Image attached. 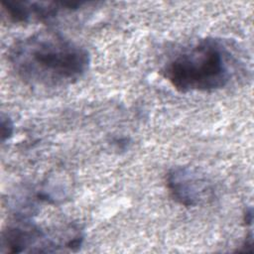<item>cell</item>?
<instances>
[{
    "label": "cell",
    "instance_id": "1",
    "mask_svg": "<svg viewBox=\"0 0 254 254\" xmlns=\"http://www.w3.org/2000/svg\"><path fill=\"white\" fill-rule=\"evenodd\" d=\"M9 63L16 74L36 87H63L80 79L90 57L76 43L54 31H39L14 43Z\"/></svg>",
    "mask_w": 254,
    "mask_h": 254
},
{
    "label": "cell",
    "instance_id": "2",
    "mask_svg": "<svg viewBox=\"0 0 254 254\" xmlns=\"http://www.w3.org/2000/svg\"><path fill=\"white\" fill-rule=\"evenodd\" d=\"M233 71V57L214 39H204L177 54L162 68L163 76L179 91H213L224 87Z\"/></svg>",
    "mask_w": 254,
    "mask_h": 254
},
{
    "label": "cell",
    "instance_id": "3",
    "mask_svg": "<svg viewBox=\"0 0 254 254\" xmlns=\"http://www.w3.org/2000/svg\"><path fill=\"white\" fill-rule=\"evenodd\" d=\"M167 187L172 197L185 206H195L211 191L206 179L188 167L174 168L167 175Z\"/></svg>",
    "mask_w": 254,
    "mask_h": 254
},
{
    "label": "cell",
    "instance_id": "4",
    "mask_svg": "<svg viewBox=\"0 0 254 254\" xmlns=\"http://www.w3.org/2000/svg\"><path fill=\"white\" fill-rule=\"evenodd\" d=\"M83 3L78 2H28L5 1L1 4L3 12L14 23H26L33 19L49 21L63 11H74Z\"/></svg>",
    "mask_w": 254,
    "mask_h": 254
},
{
    "label": "cell",
    "instance_id": "5",
    "mask_svg": "<svg viewBox=\"0 0 254 254\" xmlns=\"http://www.w3.org/2000/svg\"><path fill=\"white\" fill-rule=\"evenodd\" d=\"M13 123L9 117H6L2 115V120H1V140L4 142L5 140L9 139L12 134H13Z\"/></svg>",
    "mask_w": 254,
    "mask_h": 254
}]
</instances>
